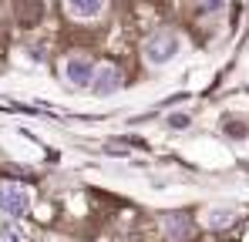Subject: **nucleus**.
I'll return each instance as SVG.
<instances>
[{"label": "nucleus", "mask_w": 249, "mask_h": 242, "mask_svg": "<svg viewBox=\"0 0 249 242\" xmlns=\"http://www.w3.org/2000/svg\"><path fill=\"white\" fill-rule=\"evenodd\" d=\"M0 212L7 219H20L31 212V189L17 185V182H7L0 185Z\"/></svg>", "instance_id": "1"}, {"label": "nucleus", "mask_w": 249, "mask_h": 242, "mask_svg": "<svg viewBox=\"0 0 249 242\" xmlns=\"http://www.w3.org/2000/svg\"><path fill=\"white\" fill-rule=\"evenodd\" d=\"M178 54V37L175 34H155V37L145 40V61L152 64H165Z\"/></svg>", "instance_id": "2"}, {"label": "nucleus", "mask_w": 249, "mask_h": 242, "mask_svg": "<svg viewBox=\"0 0 249 242\" xmlns=\"http://www.w3.org/2000/svg\"><path fill=\"white\" fill-rule=\"evenodd\" d=\"M91 87H94V94H115V91L122 87V71H118L115 64H101V68H94Z\"/></svg>", "instance_id": "3"}, {"label": "nucleus", "mask_w": 249, "mask_h": 242, "mask_svg": "<svg viewBox=\"0 0 249 242\" xmlns=\"http://www.w3.org/2000/svg\"><path fill=\"white\" fill-rule=\"evenodd\" d=\"M64 78H68V84H74V87H91L94 64H91L88 57H71V61L64 64Z\"/></svg>", "instance_id": "4"}, {"label": "nucleus", "mask_w": 249, "mask_h": 242, "mask_svg": "<svg viewBox=\"0 0 249 242\" xmlns=\"http://www.w3.org/2000/svg\"><path fill=\"white\" fill-rule=\"evenodd\" d=\"M101 7H105V0H68V10H71V17H98L101 14Z\"/></svg>", "instance_id": "5"}, {"label": "nucleus", "mask_w": 249, "mask_h": 242, "mask_svg": "<svg viewBox=\"0 0 249 242\" xmlns=\"http://www.w3.org/2000/svg\"><path fill=\"white\" fill-rule=\"evenodd\" d=\"M236 219V212L232 208H212L206 215V222H209V229H222V225H229Z\"/></svg>", "instance_id": "6"}, {"label": "nucleus", "mask_w": 249, "mask_h": 242, "mask_svg": "<svg viewBox=\"0 0 249 242\" xmlns=\"http://www.w3.org/2000/svg\"><path fill=\"white\" fill-rule=\"evenodd\" d=\"M168 236H172V239H189V222L178 219V215H172V219H168Z\"/></svg>", "instance_id": "7"}, {"label": "nucleus", "mask_w": 249, "mask_h": 242, "mask_svg": "<svg viewBox=\"0 0 249 242\" xmlns=\"http://www.w3.org/2000/svg\"><path fill=\"white\" fill-rule=\"evenodd\" d=\"M27 236H24V229L20 225H3L0 229V242H24Z\"/></svg>", "instance_id": "8"}, {"label": "nucleus", "mask_w": 249, "mask_h": 242, "mask_svg": "<svg viewBox=\"0 0 249 242\" xmlns=\"http://www.w3.org/2000/svg\"><path fill=\"white\" fill-rule=\"evenodd\" d=\"M189 124H192V121H189V115H172V118H168V128H175V131H178V128L185 131Z\"/></svg>", "instance_id": "9"}, {"label": "nucleus", "mask_w": 249, "mask_h": 242, "mask_svg": "<svg viewBox=\"0 0 249 242\" xmlns=\"http://www.w3.org/2000/svg\"><path fill=\"white\" fill-rule=\"evenodd\" d=\"M226 135L229 138H246V128L243 124H226Z\"/></svg>", "instance_id": "10"}, {"label": "nucleus", "mask_w": 249, "mask_h": 242, "mask_svg": "<svg viewBox=\"0 0 249 242\" xmlns=\"http://www.w3.org/2000/svg\"><path fill=\"white\" fill-rule=\"evenodd\" d=\"M199 3H202V7H209V10H219L226 0H199Z\"/></svg>", "instance_id": "11"}]
</instances>
